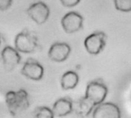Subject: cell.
Masks as SVG:
<instances>
[{"label":"cell","instance_id":"cell-8","mask_svg":"<svg viewBox=\"0 0 131 118\" xmlns=\"http://www.w3.org/2000/svg\"><path fill=\"white\" fill-rule=\"evenodd\" d=\"M94 118H120L121 112L119 106L113 103H101L94 107L93 112Z\"/></svg>","mask_w":131,"mask_h":118},{"label":"cell","instance_id":"cell-7","mask_svg":"<svg viewBox=\"0 0 131 118\" xmlns=\"http://www.w3.org/2000/svg\"><path fill=\"white\" fill-rule=\"evenodd\" d=\"M21 73L27 79L39 81L43 77L44 68L39 62L34 59L29 58L23 64Z\"/></svg>","mask_w":131,"mask_h":118},{"label":"cell","instance_id":"cell-2","mask_svg":"<svg viewBox=\"0 0 131 118\" xmlns=\"http://www.w3.org/2000/svg\"><path fill=\"white\" fill-rule=\"evenodd\" d=\"M15 47L19 52H35L39 47V39L35 33L27 29H23L15 38Z\"/></svg>","mask_w":131,"mask_h":118},{"label":"cell","instance_id":"cell-18","mask_svg":"<svg viewBox=\"0 0 131 118\" xmlns=\"http://www.w3.org/2000/svg\"><path fill=\"white\" fill-rule=\"evenodd\" d=\"M0 44H1V37H0Z\"/></svg>","mask_w":131,"mask_h":118},{"label":"cell","instance_id":"cell-10","mask_svg":"<svg viewBox=\"0 0 131 118\" xmlns=\"http://www.w3.org/2000/svg\"><path fill=\"white\" fill-rule=\"evenodd\" d=\"M71 52V47L67 42H54L48 51V56L51 60L61 63L67 60Z\"/></svg>","mask_w":131,"mask_h":118},{"label":"cell","instance_id":"cell-5","mask_svg":"<svg viewBox=\"0 0 131 118\" xmlns=\"http://www.w3.org/2000/svg\"><path fill=\"white\" fill-rule=\"evenodd\" d=\"M26 13L29 17L39 25L45 23L50 16L49 6L41 1L32 3L27 9Z\"/></svg>","mask_w":131,"mask_h":118},{"label":"cell","instance_id":"cell-16","mask_svg":"<svg viewBox=\"0 0 131 118\" xmlns=\"http://www.w3.org/2000/svg\"><path fill=\"white\" fill-rule=\"evenodd\" d=\"M60 2L63 6L71 8L77 6L80 3V0H60Z\"/></svg>","mask_w":131,"mask_h":118},{"label":"cell","instance_id":"cell-15","mask_svg":"<svg viewBox=\"0 0 131 118\" xmlns=\"http://www.w3.org/2000/svg\"><path fill=\"white\" fill-rule=\"evenodd\" d=\"M115 8L120 12H131V0H113Z\"/></svg>","mask_w":131,"mask_h":118},{"label":"cell","instance_id":"cell-6","mask_svg":"<svg viewBox=\"0 0 131 118\" xmlns=\"http://www.w3.org/2000/svg\"><path fill=\"white\" fill-rule=\"evenodd\" d=\"M83 17L77 12H69L61 19V26L64 31L72 34L83 28Z\"/></svg>","mask_w":131,"mask_h":118},{"label":"cell","instance_id":"cell-9","mask_svg":"<svg viewBox=\"0 0 131 118\" xmlns=\"http://www.w3.org/2000/svg\"><path fill=\"white\" fill-rule=\"evenodd\" d=\"M1 56L6 71H13L21 62V56L19 51L10 46H6L3 48Z\"/></svg>","mask_w":131,"mask_h":118},{"label":"cell","instance_id":"cell-11","mask_svg":"<svg viewBox=\"0 0 131 118\" xmlns=\"http://www.w3.org/2000/svg\"><path fill=\"white\" fill-rule=\"evenodd\" d=\"M55 116H65L73 110V101L70 97H62L57 100L52 109Z\"/></svg>","mask_w":131,"mask_h":118},{"label":"cell","instance_id":"cell-14","mask_svg":"<svg viewBox=\"0 0 131 118\" xmlns=\"http://www.w3.org/2000/svg\"><path fill=\"white\" fill-rule=\"evenodd\" d=\"M34 116L36 118H53L55 117L52 109L48 106H39L34 111Z\"/></svg>","mask_w":131,"mask_h":118},{"label":"cell","instance_id":"cell-4","mask_svg":"<svg viewBox=\"0 0 131 118\" xmlns=\"http://www.w3.org/2000/svg\"><path fill=\"white\" fill-rule=\"evenodd\" d=\"M107 36L102 31H96L88 36L84 40L86 50L91 55L100 53L105 48Z\"/></svg>","mask_w":131,"mask_h":118},{"label":"cell","instance_id":"cell-1","mask_svg":"<svg viewBox=\"0 0 131 118\" xmlns=\"http://www.w3.org/2000/svg\"><path fill=\"white\" fill-rule=\"evenodd\" d=\"M6 103L13 116H19L29 107V96L24 89L9 91L6 94Z\"/></svg>","mask_w":131,"mask_h":118},{"label":"cell","instance_id":"cell-3","mask_svg":"<svg viewBox=\"0 0 131 118\" xmlns=\"http://www.w3.org/2000/svg\"><path fill=\"white\" fill-rule=\"evenodd\" d=\"M108 93V88L102 80L90 81L86 89L85 96L95 106L103 103Z\"/></svg>","mask_w":131,"mask_h":118},{"label":"cell","instance_id":"cell-17","mask_svg":"<svg viewBox=\"0 0 131 118\" xmlns=\"http://www.w3.org/2000/svg\"><path fill=\"white\" fill-rule=\"evenodd\" d=\"M13 3V0H0V11L9 9Z\"/></svg>","mask_w":131,"mask_h":118},{"label":"cell","instance_id":"cell-12","mask_svg":"<svg viewBox=\"0 0 131 118\" xmlns=\"http://www.w3.org/2000/svg\"><path fill=\"white\" fill-rule=\"evenodd\" d=\"M96 106L85 96L82 98H80L75 104L73 103V110L78 115L81 117H85L90 115Z\"/></svg>","mask_w":131,"mask_h":118},{"label":"cell","instance_id":"cell-13","mask_svg":"<svg viewBox=\"0 0 131 118\" xmlns=\"http://www.w3.org/2000/svg\"><path fill=\"white\" fill-rule=\"evenodd\" d=\"M79 83V75L73 70L66 72L61 77V87L64 90L74 89Z\"/></svg>","mask_w":131,"mask_h":118}]
</instances>
